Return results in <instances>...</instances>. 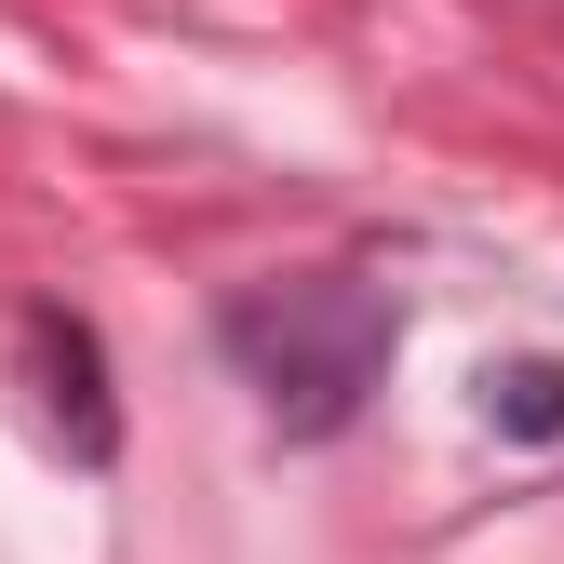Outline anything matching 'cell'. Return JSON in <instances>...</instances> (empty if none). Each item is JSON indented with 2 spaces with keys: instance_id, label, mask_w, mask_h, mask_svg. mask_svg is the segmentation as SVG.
<instances>
[{
  "instance_id": "obj_1",
  "label": "cell",
  "mask_w": 564,
  "mask_h": 564,
  "mask_svg": "<svg viewBox=\"0 0 564 564\" xmlns=\"http://www.w3.org/2000/svg\"><path fill=\"white\" fill-rule=\"evenodd\" d=\"M229 349H242V377L269 390V416L336 431V416L364 403L390 323H377V296H349V282H282V296H242L229 310Z\"/></svg>"
}]
</instances>
